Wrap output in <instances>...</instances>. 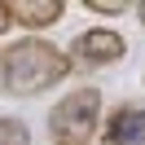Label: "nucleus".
<instances>
[{
  "label": "nucleus",
  "mask_w": 145,
  "mask_h": 145,
  "mask_svg": "<svg viewBox=\"0 0 145 145\" xmlns=\"http://www.w3.org/2000/svg\"><path fill=\"white\" fill-rule=\"evenodd\" d=\"M66 75H71V57L40 35H27L0 48V88L9 97H35V92L62 84Z\"/></svg>",
  "instance_id": "nucleus-1"
},
{
  "label": "nucleus",
  "mask_w": 145,
  "mask_h": 145,
  "mask_svg": "<svg viewBox=\"0 0 145 145\" xmlns=\"http://www.w3.org/2000/svg\"><path fill=\"white\" fill-rule=\"evenodd\" d=\"M97 123H101V88H92V84L75 88L48 114V132H53L48 145H88L97 136Z\"/></svg>",
  "instance_id": "nucleus-2"
},
{
  "label": "nucleus",
  "mask_w": 145,
  "mask_h": 145,
  "mask_svg": "<svg viewBox=\"0 0 145 145\" xmlns=\"http://www.w3.org/2000/svg\"><path fill=\"white\" fill-rule=\"evenodd\" d=\"M71 53L79 57V66H110L119 62V57L127 53L123 35L110 27H92V31H79V35L71 40Z\"/></svg>",
  "instance_id": "nucleus-3"
},
{
  "label": "nucleus",
  "mask_w": 145,
  "mask_h": 145,
  "mask_svg": "<svg viewBox=\"0 0 145 145\" xmlns=\"http://www.w3.org/2000/svg\"><path fill=\"white\" fill-rule=\"evenodd\" d=\"M5 9H9V18L18 22V27L44 31V27H53V22H62L66 0H5Z\"/></svg>",
  "instance_id": "nucleus-4"
},
{
  "label": "nucleus",
  "mask_w": 145,
  "mask_h": 145,
  "mask_svg": "<svg viewBox=\"0 0 145 145\" xmlns=\"http://www.w3.org/2000/svg\"><path fill=\"white\" fill-rule=\"evenodd\" d=\"M106 145H145V106H119L106 123Z\"/></svg>",
  "instance_id": "nucleus-5"
},
{
  "label": "nucleus",
  "mask_w": 145,
  "mask_h": 145,
  "mask_svg": "<svg viewBox=\"0 0 145 145\" xmlns=\"http://www.w3.org/2000/svg\"><path fill=\"white\" fill-rule=\"evenodd\" d=\"M0 145H31V127L22 119H0Z\"/></svg>",
  "instance_id": "nucleus-6"
},
{
  "label": "nucleus",
  "mask_w": 145,
  "mask_h": 145,
  "mask_svg": "<svg viewBox=\"0 0 145 145\" xmlns=\"http://www.w3.org/2000/svg\"><path fill=\"white\" fill-rule=\"evenodd\" d=\"M84 5H88L92 13H106V18H110V13H123V9H127V0H84Z\"/></svg>",
  "instance_id": "nucleus-7"
},
{
  "label": "nucleus",
  "mask_w": 145,
  "mask_h": 145,
  "mask_svg": "<svg viewBox=\"0 0 145 145\" xmlns=\"http://www.w3.org/2000/svg\"><path fill=\"white\" fill-rule=\"evenodd\" d=\"M9 27H13V18H9V9H5V0H0V35H5Z\"/></svg>",
  "instance_id": "nucleus-8"
},
{
  "label": "nucleus",
  "mask_w": 145,
  "mask_h": 145,
  "mask_svg": "<svg viewBox=\"0 0 145 145\" xmlns=\"http://www.w3.org/2000/svg\"><path fill=\"white\" fill-rule=\"evenodd\" d=\"M136 13H141V27H145V0H141V5H136Z\"/></svg>",
  "instance_id": "nucleus-9"
}]
</instances>
